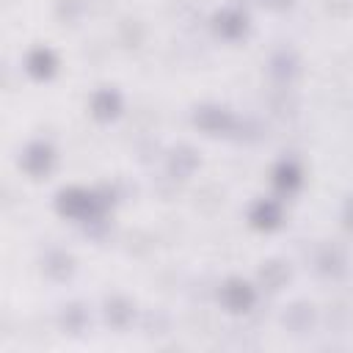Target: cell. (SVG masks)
I'll list each match as a JSON object with an SVG mask.
<instances>
[{
    "label": "cell",
    "instance_id": "6",
    "mask_svg": "<svg viewBox=\"0 0 353 353\" xmlns=\"http://www.w3.org/2000/svg\"><path fill=\"white\" fill-rule=\"evenodd\" d=\"M248 221H251L256 229H262V232L276 229V226L281 223V207H279V201H273V199H259V201L251 207Z\"/></svg>",
    "mask_w": 353,
    "mask_h": 353
},
{
    "label": "cell",
    "instance_id": "20",
    "mask_svg": "<svg viewBox=\"0 0 353 353\" xmlns=\"http://www.w3.org/2000/svg\"><path fill=\"white\" fill-rule=\"evenodd\" d=\"M262 6H268V8H273V11H284V8L292 6V0H262Z\"/></svg>",
    "mask_w": 353,
    "mask_h": 353
},
{
    "label": "cell",
    "instance_id": "17",
    "mask_svg": "<svg viewBox=\"0 0 353 353\" xmlns=\"http://www.w3.org/2000/svg\"><path fill=\"white\" fill-rule=\"evenodd\" d=\"M85 320H88V314H85L83 306H77V303L66 306V312H63V325H66L69 331H80V328L85 325Z\"/></svg>",
    "mask_w": 353,
    "mask_h": 353
},
{
    "label": "cell",
    "instance_id": "9",
    "mask_svg": "<svg viewBox=\"0 0 353 353\" xmlns=\"http://www.w3.org/2000/svg\"><path fill=\"white\" fill-rule=\"evenodd\" d=\"M196 165H199V154H196V149H190V146H176V149L168 154V171H171L174 176H179V179L190 176V174L196 171Z\"/></svg>",
    "mask_w": 353,
    "mask_h": 353
},
{
    "label": "cell",
    "instance_id": "7",
    "mask_svg": "<svg viewBox=\"0 0 353 353\" xmlns=\"http://www.w3.org/2000/svg\"><path fill=\"white\" fill-rule=\"evenodd\" d=\"M91 113H94V119H99V121L116 119V116L121 113V97H119V91H113V88H99V91L91 97Z\"/></svg>",
    "mask_w": 353,
    "mask_h": 353
},
{
    "label": "cell",
    "instance_id": "13",
    "mask_svg": "<svg viewBox=\"0 0 353 353\" xmlns=\"http://www.w3.org/2000/svg\"><path fill=\"white\" fill-rule=\"evenodd\" d=\"M295 72H298V58H295L290 50H279V52L270 58V74H273L276 80L287 83V80L295 77Z\"/></svg>",
    "mask_w": 353,
    "mask_h": 353
},
{
    "label": "cell",
    "instance_id": "15",
    "mask_svg": "<svg viewBox=\"0 0 353 353\" xmlns=\"http://www.w3.org/2000/svg\"><path fill=\"white\" fill-rule=\"evenodd\" d=\"M262 281L270 287V290H279L287 279H290V270H287V265L284 262H279V259H273V262H268L265 268H262Z\"/></svg>",
    "mask_w": 353,
    "mask_h": 353
},
{
    "label": "cell",
    "instance_id": "10",
    "mask_svg": "<svg viewBox=\"0 0 353 353\" xmlns=\"http://www.w3.org/2000/svg\"><path fill=\"white\" fill-rule=\"evenodd\" d=\"M273 185L281 190V193H292L298 185H301V168L295 160H281L276 168H273Z\"/></svg>",
    "mask_w": 353,
    "mask_h": 353
},
{
    "label": "cell",
    "instance_id": "14",
    "mask_svg": "<svg viewBox=\"0 0 353 353\" xmlns=\"http://www.w3.org/2000/svg\"><path fill=\"white\" fill-rule=\"evenodd\" d=\"M132 314H135V309H132V303H130L127 298H110V301L105 303V317H108V323L116 325V328H124V325L132 320Z\"/></svg>",
    "mask_w": 353,
    "mask_h": 353
},
{
    "label": "cell",
    "instance_id": "19",
    "mask_svg": "<svg viewBox=\"0 0 353 353\" xmlns=\"http://www.w3.org/2000/svg\"><path fill=\"white\" fill-rule=\"evenodd\" d=\"M342 223L347 232H353V196L345 201V210H342Z\"/></svg>",
    "mask_w": 353,
    "mask_h": 353
},
{
    "label": "cell",
    "instance_id": "18",
    "mask_svg": "<svg viewBox=\"0 0 353 353\" xmlns=\"http://www.w3.org/2000/svg\"><path fill=\"white\" fill-rule=\"evenodd\" d=\"M83 11V3L80 0H58V17L66 19V22H74Z\"/></svg>",
    "mask_w": 353,
    "mask_h": 353
},
{
    "label": "cell",
    "instance_id": "4",
    "mask_svg": "<svg viewBox=\"0 0 353 353\" xmlns=\"http://www.w3.org/2000/svg\"><path fill=\"white\" fill-rule=\"evenodd\" d=\"M52 163H55L52 146L44 143V141H33V143L25 149V154H22V168H25L30 176H36V179L44 176V174H50Z\"/></svg>",
    "mask_w": 353,
    "mask_h": 353
},
{
    "label": "cell",
    "instance_id": "5",
    "mask_svg": "<svg viewBox=\"0 0 353 353\" xmlns=\"http://www.w3.org/2000/svg\"><path fill=\"white\" fill-rule=\"evenodd\" d=\"M221 298H223V303H226L232 312H245V309L254 306L256 292H254V287H251L248 281H243V279H229V281L223 284V290H221Z\"/></svg>",
    "mask_w": 353,
    "mask_h": 353
},
{
    "label": "cell",
    "instance_id": "1",
    "mask_svg": "<svg viewBox=\"0 0 353 353\" xmlns=\"http://www.w3.org/2000/svg\"><path fill=\"white\" fill-rule=\"evenodd\" d=\"M55 204H58V212H61V215L74 218V221H85V223L102 221V215H105V210H108V199H102L99 193L83 190V188L61 190Z\"/></svg>",
    "mask_w": 353,
    "mask_h": 353
},
{
    "label": "cell",
    "instance_id": "3",
    "mask_svg": "<svg viewBox=\"0 0 353 353\" xmlns=\"http://www.w3.org/2000/svg\"><path fill=\"white\" fill-rule=\"evenodd\" d=\"M212 28L218 36L229 39V41H237L248 33V17L240 11V8H221L215 17H212Z\"/></svg>",
    "mask_w": 353,
    "mask_h": 353
},
{
    "label": "cell",
    "instance_id": "2",
    "mask_svg": "<svg viewBox=\"0 0 353 353\" xmlns=\"http://www.w3.org/2000/svg\"><path fill=\"white\" fill-rule=\"evenodd\" d=\"M193 121H196L199 130H204L210 135H223V132H229L234 127V116L226 108H221V105H201V108H196Z\"/></svg>",
    "mask_w": 353,
    "mask_h": 353
},
{
    "label": "cell",
    "instance_id": "11",
    "mask_svg": "<svg viewBox=\"0 0 353 353\" xmlns=\"http://www.w3.org/2000/svg\"><path fill=\"white\" fill-rule=\"evenodd\" d=\"M314 262H317V270H320L323 276L336 279V276L345 273V254H342L336 245H325V248H320V254H317Z\"/></svg>",
    "mask_w": 353,
    "mask_h": 353
},
{
    "label": "cell",
    "instance_id": "12",
    "mask_svg": "<svg viewBox=\"0 0 353 353\" xmlns=\"http://www.w3.org/2000/svg\"><path fill=\"white\" fill-rule=\"evenodd\" d=\"M72 270H74V259H72L66 251H50V254H47V259H44V273H47L50 279L63 281V279L72 276Z\"/></svg>",
    "mask_w": 353,
    "mask_h": 353
},
{
    "label": "cell",
    "instance_id": "16",
    "mask_svg": "<svg viewBox=\"0 0 353 353\" xmlns=\"http://www.w3.org/2000/svg\"><path fill=\"white\" fill-rule=\"evenodd\" d=\"M284 323H287L292 331H306L309 323H312V306H306V303L290 306V312L284 314Z\"/></svg>",
    "mask_w": 353,
    "mask_h": 353
},
{
    "label": "cell",
    "instance_id": "8",
    "mask_svg": "<svg viewBox=\"0 0 353 353\" xmlns=\"http://www.w3.org/2000/svg\"><path fill=\"white\" fill-rule=\"evenodd\" d=\"M55 66H58V61H55L52 50H47V47H36V50L28 52L25 69H28L30 77H36V80H47V77H52Z\"/></svg>",
    "mask_w": 353,
    "mask_h": 353
}]
</instances>
